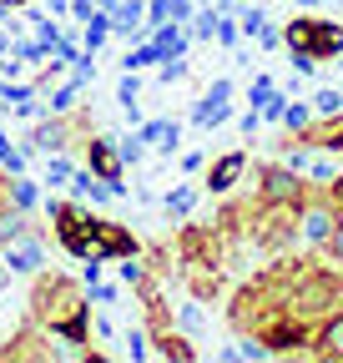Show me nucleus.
<instances>
[{"label": "nucleus", "mask_w": 343, "mask_h": 363, "mask_svg": "<svg viewBox=\"0 0 343 363\" xmlns=\"http://www.w3.org/2000/svg\"><path fill=\"white\" fill-rule=\"evenodd\" d=\"M218 6H197V16H192V40H218Z\"/></svg>", "instance_id": "4be33fe9"}, {"label": "nucleus", "mask_w": 343, "mask_h": 363, "mask_svg": "<svg viewBox=\"0 0 343 363\" xmlns=\"http://www.w3.org/2000/svg\"><path fill=\"white\" fill-rule=\"evenodd\" d=\"M273 91H278V86H273V76H252V86H247V101H252V106H263V101L273 96Z\"/></svg>", "instance_id": "c756f323"}, {"label": "nucleus", "mask_w": 343, "mask_h": 363, "mask_svg": "<svg viewBox=\"0 0 343 363\" xmlns=\"http://www.w3.org/2000/svg\"><path fill=\"white\" fill-rule=\"evenodd\" d=\"M202 167H207L202 152H187V157H182V172H202Z\"/></svg>", "instance_id": "58836bf2"}, {"label": "nucleus", "mask_w": 343, "mask_h": 363, "mask_svg": "<svg viewBox=\"0 0 343 363\" xmlns=\"http://www.w3.org/2000/svg\"><path fill=\"white\" fill-rule=\"evenodd\" d=\"M6 283H11V262H6V267H0V288H6Z\"/></svg>", "instance_id": "ea45409f"}, {"label": "nucleus", "mask_w": 343, "mask_h": 363, "mask_svg": "<svg viewBox=\"0 0 343 363\" xmlns=\"http://www.w3.org/2000/svg\"><path fill=\"white\" fill-rule=\"evenodd\" d=\"M242 177H247V152H223L218 162L207 167V177H202V182H207V192H212V197H227Z\"/></svg>", "instance_id": "423d86ee"}, {"label": "nucleus", "mask_w": 343, "mask_h": 363, "mask_svg": "<svg viewBox=\"0 0 343 363\" xmlns=\"http://www.w3.org/2000/svg\"><path fill=\"white\" fill-rule=\"evenodd\" d=\"M177 323H182V333H202V308H197V303H182Z\"/></svg>", "instance_id": "2f4dec72"}, {"label": "nucleus", "mask_w": 343, "mask_h": 363, "mask_svg": "<svg viewBox=\"0 0 343 363\" xmlns=\"http://www.w3.org/2000/svg\"><path fill=\"white\" fill-rule=\"evenodd\" d=\"M0 167H6L11 177H16V172H26V152H21V147H11V136H6V131H0Z\"/></svg>", "instance_id": "a878e982"}, {"label": "nucleus", "mask_w": 343, "mask_h": 363, "mask_svg": "<svg viewBox=\"0 0 343 363\" xmlns=\"http://www.w3.org/2000/svg\"><path fill=\"white\" fill-rule=\"evenodd\" d=\"M71 192H76L86 207H101V202H111V187H106V182H101L91 167H86V172H71Z\"/></svg>", "instance_id": "4468645a"}, {"label": "nucleus", "mask_w": 343, "mask_h": 363, "mask_svg": "<svg viewBox=\"0 0 343 363\" xmlns=\"http://www.w3.org/2000/svg\"><path fill=\"white\" fill-rule=\"evenodd\" d=\"M6 262H11V272H40V262H46V252H40V227L16 238V242H6Z\"/></svg>", "instance_id": "1a4fd4ad"}, {"label": "nucleus", "mask_w": 343, "mask_h": 363, "mask_svg": "<svg viewBox=\"0 0 343 363\" xmlns=\"http://www.w3.org/2000/svg\"><path fill=\"white\" fill-rule=\"evenodd\" d=\"M283 111H288V96H283V91H273V96L257 106V116H263V121H283Z\"/></svg>", "instance_id": "7c9ffc66"}, {"label": "nucleus", "mask_w": 343, "mask_h": 363, "mask_svg": "<svg viewBox=\"0 0 343 363\" xmlns=\"http://www.w3.org/2000/svg\"><path fill=\"white\" fill-rule=\"evenodd\" d=\"M237 26H242V40H257V30L268 26V16L257 11V6H242V11H237Z\"/></svg>", "instance_id": "393cba45"}, {"label": "nucleus", "mask_w": 343, "mask_h": 363, "mask_svg": "<svg viewBox=\"0 0 343 363\" xmlns=\"http://www.w3.org/2000/svg\"><path fill=\"white\" fill-rule=\"evenodd\" d=\"M323 252H328V257H333V262L343 267V212H338V222H333V238L323 242Z\"/></svg>", "instance_id": "473e14b6"}, {"label": "nucleus", "mask_w": 343, "mask_h": 363, "mask_svg": "<svg viewBox=\"0 0 343 363\" xmlns=\"http://www.w3.org/2000/svg\"><path fill=\"white\" fill-rule=\"evenodd\" d=\"M116 147H121V162H126V167H137V162L147 157V142H142V131H137V136H126V142H116Z\"/></svg>", "instance_id": "c85d7f7f"}, {"label": "nucleus", "mask_w": 343, "mask_h": 363, "mask_svg": "<svg viewBox=\"0 0 343 363\" xmlns=\"http://www.w3.org/2000/svg\"><path fill=\"white\" fill-rule=\"evenodd\" d=\"M106 35H111V11H91V21H86L81 26V51H101V45H106Z\"/></svg>", "instance_id": "2eb2a0df"}, {"label": "nucleus", "mask_w": 343, "mask_h": 363, "mask_svg": "<svg viewBox=\"0 0 343 363\" xmlns=\"http://www.w3.org/2000/svg\"><path fill=\"white\" fill-rule=\"evenodd\" d=\"M197 6H218V0H197Z\"/></svg>", "instance_id": "37998d69"}, {"label": "nucleus", "mask_w": 343, "mask_h": 363, "mask_svg": "<svg viewBox=\"0 0 343 363\" xmlns=\"http://www.w3.org/2000/svg\"><path fill=\"white\" fill-rule=\"evenodd\" d=\"M0 6H11V11H21V6H26V0H0Z\"/></svg>", "instance_id": "79ce46f5"}, {"label": "nucleus", "mask_w": 343, "mask_h": 363, "mask_svg": "<svg viewBox=\"0 0 343 363\" xmlns=\"http://www.w3.org/2000/svg\"><path fill=\"white\" fill-rule=\"evenodd\" d=\"M147 66H162V51L147 40V45H132V51L121 56V71H147Z\"/></svg>", "instance_id": "412c9836"}, {"label": "nucleus", "mask_w": 343, "mask_h": 363, "mask_svg": "<svg viewBox=\"0 0 343 363\" xmlns=\"http://www.w3.org/2000/svg\"><path fill=\"white\" fill-rule=\"evenodd\" d=\"M16 111H21L26 121H35L40 111H46V101H35V96H26V101H16Z\"/></svg>", "instance_id": "e433bc0d"}, {"label": "nucleus", "mask_w": 343, "mask_h": 363, "mask_svg": "<svg viewBox=\"0 0 343 363\" xmlns=\"http://www.w3.org/2000/svg\"><path fill=\"white\" fill-rule=\"evenodd\" d=\"M257 45H263V51H273V45H283V30H278V26H263V30H257Z\"/></svg>", "instance_id": "c9c22d12"}, {"label": "nucleus", "mask_w": 343, "mask_h": 363, "mask_svg": "<svg viewBox=\"0 0 343 363\" xmlns=\"http://www.w3.org/2000/svg\"><path fill=\"white\" fill-rule=\"evenodd\" d=\"M86 131V116L76 111H51V121H40L30 136H26V152H40V157H51V152H71L76 142H91V136H81Z\"/></svg>", "instance_id": "7ed1b4c3"}, {"label": "nucleus", "mask_w": 343, "mask_h": 363, "mask_svg": "<svg viewBox=\"0 0 343 363\" xmlns=\"http://www.w3.org/2000/svg\"><path fill=\"white\" fill-rule=\"evenodd\" d=\"M162 207H167V217H172V222H187V217H192V207H197V187H177V192H167V197H162Z\"/></svg>", "instance_id": "a211bd4d"}, {"label": "nucleus", "mask_w": 343, "mask_h": 363, "mask_svg": "<svg viewBox=\"0 0 343 363\" xmlns=\"http://www.w3.org/2000/svg\"><path fill=\"white\" fill-rule=\"evenodd\" d=\"M0 56H11V40H6V35H0Z\"/></svg>", "instance_id": "a19ab883"}, {"label": "nucleus", "mask_w": 343, "mask_h": 363, "mask_svg": "<svg viewBox=\"0 0 343 363\" xmlns=\"http://www.w3.org/2000/svg\"><path fill=\"white\" fill-rule=\"evenodd\" d=\"M86 293L71 283V278H61V272H51V278H35V293H30V318L46 333H61L66 343H86Z\"/></svg>", "instance_id": "f257e3e1"}, {"label": "nucleus", "mask_w": 343, "mask_h": 363, "mask_svg": "<svg viewBox=\"0 0 343 363\" xmlns=\"http://www.w3.org/2000/svg\"><path fill=\"white\" fill-rule=\"evenodd\" d=\"M142 142L172 157V152H177V142H182V121H172V116H157V121H142Z\"/></svg>", "instance_id": "9b49d317"}, {"label": "nucleus", "mask_w": 343, "mask_h": 363, "mask_svg": "<svg viewBox=\"0 0 343 363\" xmlns=\"http://www.w3.org/2000/svg\"><path fill=\"white\" fill-rule=\"evenodd\" d=\"M308 51H313L318 61H338V51H343V21H318V16H313Z\"/></svg>", "instance_id": "9d476101"}, {"label": "nucleus", "mask_w": 343, "mask_h": 363, "mask_svg": "<svg viewBox=\"0 0 343 363\" xmlns=\"http://www.w3.org/2000/svg\"><path fill=\"white\" fill-rule=\"evenodd\" d=\"M227 116H232V101H212V96H202V101L192 106V121H197L202 131H207V126H223Z\"/></svg>", "instance_id": "dca6fc26"}, {"label": "nucleus", "mask_w": 343, "mask_h": 363, "mask_svg": "<svg viewBox=\"0 0 343 363\" xmlns=\"http://www.w3.org/2000/svg\"><path fill=\"white\" fill-rule=\"evenodd\" d=\"M152 45L167 56H187V45H192V26H177V21H167V26H152Z\"/></svg>", "instance_id": "f8f14e48"}, {"label": "nucleus", "mask_w": 343, "mask_h": 363, "mask_svg": "<svg viewBox=\"0 0 343 363\" xmlns=\"http://www.w3.org/2000/svg\"><path fill=\"white\" fill-rule=\"evenodd\" d=\"M126 252H137V238L126 233V227H116V222H96V238H91V257L111 262V257H126Z\"/></svg>", "instance_id": "6e6552de"}, {"label": "nucleus", "mask_w": 343, "mask_h": 363, "mask_svg": "<svg viewBox=\"0 0 343 363\" xmlns=\"http://www.w3.org/2000/svg\"><path fill=\"white\" fill-rule=\"evenodd\" d=\"M333 222H338V207H333L328 187H313L303 197V207H298V238H303L308 247H323L333 238Z\"/></svg>", "instance_id": "20e7f679"}, {"label": "nucleus", "mask_w": 343, "mask_h": 363, "mask_svg": "<svg viewBox=\"0 0 343 363\" xmlns=\"http://www.w3.org/2000/svg\"><path fill=\"white\" fill-rule=\"evenodd\" d=\"M182 76H187V56H167V61H162V71H157V81H162V86L182 81Z\"/></svg>", "instance_id": "cd10ccee"}, {"label": "nucleus", "mask_w": 343, "mask_h": 363, "mask_svg": "<svg viewBox=\"0 0 343 363\" xmlns=\"http://www.w3.org/2000/svg\"><path fill=\"white\" fill-rule=\"evenodd\" d=\"M86 167H91L106 187H111V197H126V162H121V147L111 142V136H96V142H86Z\"/></svg>", "instance_id": "39448f33"}, {"label": "nucleus", "mask_w": 343, "mask_h": 363, "mask_svg": "<svg viewBox=\"0 0 343 363\" xmlns=\"http://www.w3.org/2000/svg\"><path fill=\"white\" fill-rule=\"evenodd\" d=\"M313 121H318V116H313V101H293V106L283 111V131L293 136V142H298V136H303Z\"/></svg>", "instance_id": "f3484780"}, {"label": "nucleus", "mask_w": 343, "mask_h": 363, "mask_svg": "<svg viewBox=\"0 0 343 363\" xmlns=\"http://www.w3.org/2000/svg\"><path fill=\"white\" fill-rule=\"evenodd\" d=\"M46 182H51V187H66V182H71V157L66 152H51L46 157Z\"/></svg>", "instance_id": "b1692460"}, {"label": "nucleus", "mask_w": 343, "mask_h": 363, "mask_svg": "<svg viewBox=\"0 0 343 363\" xmlns=\"http://www.w3.org/2000/svg\"><path fill=\"white\" fill-rule=\"evenodd\" d=\"M137 96H142V81H137V71H126V76H121V86H116L121 111H126V106H137Z\"/></svg>", "instance_id": "bb28decb"}, {"label": "nucleus", "mask_w": 343, "mask_h": 363, "mask_svg": "<svg viewBox=\"0 0 343 363\" xmlns=\"http://www.w3.org/2000/svg\"><path fill=\"white\" fill-rule=\"evenodd\" d=\"M308 40H313V16H298L283 26V45L288 51H308Z\"/></svg>", "instance_id": "aec40b11"}, {"label": "nucleus", "mask_w": 343, "mask_h": 363, "mask_svg": "<svg viewBox=\"0 0 343 363\" xmlns=\"http://www.w3.org/2000/svg\"><path fill=\"white\" fill-rule=\"evenodd\" d=\"M237 126H242V136H252L257 126H263V116H257V106H252V111H242V116H237Z\"/></svg>", "instance_id": "4c0bfd02"}, {"label": "nucleus", "mask_w": 343, "mask_h": 363, "mask_svg": "<svg viewBox=\"0 0 343 363\" xmlns=\"http://www.w3.org/2000/svg\"><path fill=\"white\" fill-rule=\"evenodd\" d=\"M147 338H152V353H157V358H167V363H197V348H192L182 333L162 328V333H147Z\"/></svg>", "instance_id": "ddd939ff"}, {"label": "nucleus", "mask_w": 343, "mask_h": 363, "mask_svg": "<svg viewBox=\"0 0 343 363\" xmlns=\"http://www.w3.org/2000/svg\"><path fill=\"white\" fill-rule=\"evenodd\" d=\"M147 343H152V338H147L142 328H137V333H126V353H132V358H147V353H152Z\"/></svg>", "instance_id": "f704fd0d"}, {"label": "nucleus", "mask_w": 343, "mask_h": 363, "mask_svg": "<svg viewBox=\"0 0 343 363\" xmlns=\"http://www.w3.org/2000/svg\"><path fill=\"white\" fill-rule=\"evenodd\" d=\"M252 177H257V202H273V207H303V197L313 192V182H308L303 172L283 167V162L257 167Z\"/></svg>", "instance_id": "f03ea898"}, {"label": "nucleus", "mask_w": 343, "mask_h": 363, "mask_svg": "<svg viewBox=\"0 0 343 363\" xmlns=\"http://www.w3.org/2000/svg\"><path fill=\"white\" fill-rule=\"evenodd\" d=\"M313 116H318V121H338V116H343V91H338V86H323L318 96H313Z\"/></svg>", "instance_id": "6ab92c4d"}, {"label": "nucleus", "mask_w": 343, "mask_h": 363, "mask_svg": "<svg viewBox=\"0 0 343 363\" xmlns=\"http://www.w3.org/2000/svg\"><path fill=\"white\" fill-rule=\"evenodd\" d=\"M308 353H313V358H333V363H343V308H333L328 318H318V323H313Z\"/></svg>", "instance_id": "0eeeda50"}, {"label": "nucleus", "mask_w": 343, "mask_h": 363, "mask_svg": "<svg viewBox=\"0 0 343 363\" xmlns=\"http://www.w3.org/2000/svg\"><path fill=\"white\" fill-rule=\"evenodd\" d=\"M35 40H46V45H56V40H61V26H56L51 16H35Z\"/></svg>", "instance_id": "72a5a7b5"}, {"label": "nucleus", "mask_w": 343, "mask_h": 363, "mask_svg": "<svg viewBox=\"0 0 343 363\" xmlns=\"http://www.w3.org/2000/svg\"><path fill=\"white\" fill-rule=\"evenodd\" d=\"M6 192H11V202H16L21 212H30V207H35V187H30V182H26L21 172H16V177L6 182Z\"/></svg>", "instance_id": "5701e85b"}]
</instances>
